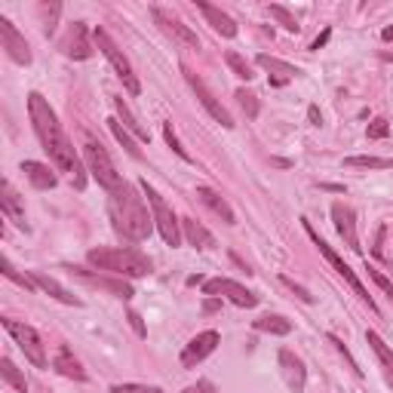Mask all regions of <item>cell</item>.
I'll return each mask as SVG.
<instances>
[{
  "label": "cell",
  "mask_w": 393,
  "mask_h": 393,
  "mask_svg": "<svg viewBox=\"0 0 393 393\" xmlns=\"http://www.w3.org/2000/svg\"><path fill=\"white\" fill-rule=\"evenodd\" d=\"M28 117H31V126H34V133H37V139H41L43 150L49 154V160L56 163L62 172L71 175V181H74L77 191H83V188H87L83 163H80V157H77L74 145H71V139L65 135V129H62V123H58L56 111L49 108V102L41 93H31L28 96Z\"/></svg>",
  "instance_id": "cell-1"
},
{
  "label": "cell",
  "mask_w": 393,
  "mask_h": 393,
  "mask_svg": "<svg viewBox=\"0 0 393 393\" xmlns=\"http://www.w3.org/2000/svg\"><path fill=\"white\" fill-rule=\"evenodd\" d=\"M108 212H111V221H114V231L120 234V237L133 240V243H142V240L150 237L154 215H150L145 206V194L139 196L129 181L120 191L108 194Z\"/></svg>",
  "instance_id": "cell-2"
},
{
  "label": "cell",
  "mask_w": 393,
  "mask_h": 393,
  "mask_svg": "<svg viewBox=\"0 0 393 393\" xmlns=\"http://www.w3.org/2000/svg\"><path fill=\"white\" fill-rule=\"evenodd\" d=\"M87 261L98 271L111 273V277H148L150 258L142 255L139 249H120V246H98L87 252Z\"/></svg>",
  "instance_id": "cell-3"
},
{
  "label": "cell",
  "mask_w": 393,
  "mask_h": 393,
  "mask_svg": "<svg viewBox=\"0 0 393 393\" xmlns=\"http://www.w3.org/2000/svg\"><path fill=\"white\" fill-rule=\"evenodd\" d=\"M83 160H87V166H89V172H93V179L104 188V194H114V191H120V188L126 185V179L117 172L114 160H111L108 150L102 148V142H96L89 133L83 135Z\"/></svg>",
  "instance_id": "cell-4"
},
{
  "label": "cell",
  "mask_w": 393,
  "mask_h": 393,
  "mask_svg": "<svg viewBox=\"0 0 393 393\" xmlns=\"http://www.w3.org/2000/svg\"><path fill=\"white\" fill-rule=\"evenodd\" d=\"M139 191L148 196L150 215H154V225H157V231H160L163 243H166V246H179L181 243V218H175L172 206L163 200L160 191H157L154 185H148V179L139 181Z\"/></svg>",
  "instance_id": "cell-5"
},
{
  "label": "cell",
  "mask_w": 393,
  "mask_h": 393,
  "mask_svg": "<svg viewBox=\"0 0 393 393\" xmlns=\"http://www.w3.org/2000/svg\"><path fill=\"white\" fill-rule=\"evenodd\" d=\"M93 41H96V47L102 49V56L111 62V68L117 71V77H120L123 87H126V93H129V96H139V93H142L139 77H135V71H133V65H129V58L123 56V49L117 47L114 41H111L108 31H104V28H96V31H93Z\"/></svg>",
  "instance_id": "cell-6"
},
{
  "label": "cell",
  "mask_w": 393,
  "mask_h": 393,
  "mask_svg": "<svg viewBox=\"0 0 393 393\" xmlns=\"http://www.w3.org/2000/svg\"><path fill=\"white\" fill-rule=\"evenodd\" d=\"M301 225H304L307 237H311V240H313V246H317V249H319V255H323V258H326V261H329V265H332V267H335V273H338V277H344V283H347V286H350V289H353V292H357V295H359V298H363V301H369V307H372V311H375V301H372V298H369V289H366V286H363V283H359V277H357V273H353V267H350V265H347V261L341 258V255H338V252H335V249H332L329 243H326V240H323V237H319V234H317V231H313V225H311V221H307V218H301Z\"/></svg>",
  "instance_id": "cell-7"
},
{
  "label": "cell",
  "mask_w": 393,
  "mask_h": 393,
  "mask_svg": "<svg viewBox=\"0 0 393 393\" xmlns=\"http://www.w3.org/2000/svg\"><path fill=\"white\" fill-rule=\"evenodd\" d=\"M3 329L12 335V341L19 344V350L25 353V359L37 366V369H49V359H47V350H43V338L37 335L34 326L28 323H16V319H3Z\"/></svg>",
  "instance_id": "cell-8"
},
{
  "label": "cell",
  "mask_w": 393,
  "mask_h": 393,
  "mask_svg": "<svg viewBox=\"0 0 393 393\" xmlns=\"http://www.w3.org/2000/svg\"><path fill=\"white\" fill-rule=\"evenodd\" d=\"M203 295H209V298H221L225 295L231 304L237 307H255L258 304V295H255L252 289H246L243 283H234V280L227 277H215V280H206L203 283Z\"/></svg>",
  "instance_id": "cell-9"
},
{
  "label": "cell",
  "mask_w": 393,
  "mask_h": 393,
  "mask_svg": "<svg viewBox=\"0 0 393 393\" xmlns=\"http://www.w3.org/2000/svg\"><path fill=\"white\" fill-rule=\"evenodd\" d=\"M150 12H154V22L163 28V34H169L175 43H181V47H188V49H200V37H196L181 19H175L172 12H166L163 6H154Z\"/></svg>",
  "instance_id": "cell-10"
},
{
  "label": "cell",
  "mask_w": 393,
  "mask_h": 393,
  "mask_svg": "<svg viewBox=\"0 0 393 393\" xmlns=\"http://www.w3.org/2000/svg\"><path fill=\"white\" fill-rule=\"evenodd\" d=\"M58 49H62L68 58H77V62H83V58L93 56V43H89L87 22H71L68 31L62 34V41H58Z\"/></svg>",
  "instance_id": "cell-11"
},
{
  "label": "cell",
  "mask_w": 393,
  "mask_h": 393,
  "mask_svg": "<svg viewBox=\"0 0 393 393\" xmlns=\"http://www.w3.org/2000/svg\"><path fill=\"white\" fill-rule=\"evenodd\" d=\"M185 80L191 83V89L196 93V98H200V104H203V108L209 111V117H212V120H218L225 129H234V117H231V111H227L225 104L218 102V98H215L212 93H209V87H206V83H203L196 74H191V71H188V68H185Z\"/></svg>",
  "instance_id": "cell-12"
},
{
  "label": "cell",
  "mask_w": 393,
  "mask_h": 393,
  "mask_svg": "<svg viewBox=\"0 0 393 393\" xmlns=\"http://www.w3.org/2000/svg\"><path fill=\"white\" fill-rule=\"evenodd\" d=\"M218 341H221V335L215 329H206V332H200V335H194L191 341L185 344V350H181V366H185V369H196L209 353H215Z\"/></svg>",
  "instance_id": "cell-13"
},
{
  "label": "cell",
  "mask_w": 393,
  "mask_h": 393,
  "mask_svg": "<svg viewBox=\"0 0 393 393\" xmlns=\"http://www.w3.org/2000/svg\"><path fill=\"white\" fill-rule=\"evenodd\" d=\"M332 221H335V231L341 234V240L347 243L350 252H363L359 246V234H357V212H353L347 203H332Z\"/></svg>",
  "instance_id": "cell-14"
},
{
  "label": "cell",
  "mask_w": 393,
  "mask_h": 393,
  "mask_svg": "<svg viewBox=\"0 0 393 393\" xmlns=\"http://www.w3.org/2000/svg\"><path fill=\"white\" fill-rule=\"evenodd\" d=\"M0 43H3L6 56H10L12 62H19V65H31L28 41H25V37L16 31V25H12L10 19H3V16H0Z\"/></svg>",
  "instance_id": "cell-15"
},
{
  "label": "cell",
  "mask_w": 393,
  "mask_h": 393,
  "mask_svg": "<svg viewBox=\"0 0 393 393\" xmlns=\"http://www.w3.org/2000/svg\"><path fill=\"white\" fill-rule=\"evenodd\" d=\"M74 277H80L83 283H89V286H98V289H104V292H111V295H117V298H123V301H129L133 298V286L129 283H123V280H114V277H98V273L93 271H83V267H77V265H71L68 267Z\"/></svg>",
  "instance_id": "cell-16"
},
{
  "label": "cell",
  "mask_w": 393,
  "mask_h": 393,
  "mask_svg": "<svg viewBox=\"0 0 393 393\" xmlns=\"http://www.w3.org/2000/svg\"><path fill=\"white\" fill-rule=\"evenodd\" d=\"M277 359H280V369H283V378L292 388V393H301L304 390V384H307V369H304V363H301V357L298 353H292L289 347H283Z\"/></svg>",
  "instance_id": "cell-17"
},
{
  "label": "cell",
  "mask_w": 393,
  "mask_h": 393,
  "mask_svg": "<svg viewBox=\"0 0 393 393\" xmlns=\"http://www.w3.org/2000/svg\"><path fill=\"white\" fill-rule=\"evenodd\" d=\"M255 65L271 74V87H286L289 80H295V74H301L295 65L283 62V58H277V56H267V52H258V56H255Z\"/></svg>",
  "instance_id": "cell-18"
},
{
  "label": "cell",
  "mask_w": 393,
  "mask_h": 393,
  "mask_svg": "<svg viewBox=\"0 0 393 393\" xmlns=\"http://www.w3.org/2000/svg\"><path fill=\"white\" fill-rule=\"evenodd\" d=\"M196 10L206 16V22L212 25L215 31H218L221 37H237V22H234L231 16H227L225 10H218V6L206 3V0H196Z\"/></svg>",
  "instance_id": "cell-19"
},
{
  "label": "cell",
  "mask_w": 393,
  "mask_h": 393,
  "mask_svg": "<svg viewBox=\"0 0 393 393\" xmlns=\"http://www.w3.org/2000/svg\"><path fill=\"white\" fill-rule=\"evenodd\" d=\"M31 277H34L37 289H43V292H47V295H49V298L62 301V304H71V307H80V304H83V301H80V298H77V295H74V292H68V289H65V286H62V283H58V280H52V277H49V273H43V271H34V273H31Z\"/></svg>",
  "instance_id": "cell-20"
},
{
  "label": "cell",
  "mask_w": 393,
  "mask_h": 393,
  "mask_svg": "<svg viewBox=\"0 0 393 393\" xmlns=\"http://www.w3.org/2000/svg\"><path fill=\"white\" fill-rule=\"evenodd\" d=\"M22 172L28 175V181L37 188V191H52V188L58 185L56 172L47 166V163H37V160H25L22 163Z\"/></svg>",
  "instance_id": "cell-21"
},
{
  "label": "cell",
  "mask_w": 393,
  "mask_h": 393,
  "mask_svg": "<svg viewBox=\"0 0 393 393\" xmlns=\"http://www.w3.org/2000/svg\"><path fill=\"white\" fill-rule=\"evenodd\" d=\"M0 209H3L6 218H12L19 227H25V231H28V225H25V209H22V200H19V194L12 191L10 181H0Z\"/></svg>",
  "instance_id": "cell-22"
},
{
  "label": "cell",
  "mask_w": 393,
  "mask_h": 393,
  "mask_svg": "<svg viewBox=\"0 0 393 393\" xmlns=\"http://www.w3.org/2000/svg\"><path fill=\"white\" fill-rule=\"evenodd\" d=\"M196 196H200V200L206 203V206L212 209V212L218 215L221 221H225V225H237V215H234V209L227 206V200H225V196H221L218 191H212V188L200 185V188H196Z\"/></svg>",
  "instance_id": "cell-23"
},
{
  "label": "cell",
  "mask_w": 393,
  "mask_h": 393,
  "mask_svg": "<svg viewBox=\"0 0 393 393\" xmlns=\"http://www.w3.org/2000/svg\"><path fill=\"white\" fill-rule=\"evenodd\" d=\"M181 234H185V240H188V243H191L194 249H203V252L215 246V237H212V234H209L196 218H181Z\"/></svg>",
  "instance_id": "cell-24"
},
{
  "label": "cell",
  "mask_w": 393,
  "mask_h": 393,
  "mask_svg": "<svg viewBox=\"0 0 393 393\" xmlns=\"http://www.w3.org/2000/svg\"><path fill=\"white\" fill-rule=\"evenodd\" d=\"M52 369L58 372V375L65 378H74V381H87V372H83V366L74 359V353L68 350V347H62V350L56 353V359H52Z\"/></svg>",
  "instance_id": "cell-25"
},
{
  "label": "cell",
  "mask_w": 393,
  "mask_h": 393,
  "mask_svg": "<svg viewBox=\"0 0 393 393\" xmlns=\"http://www.w3.org/2000/svg\"><path fill=\"white\" fill-rule=\"evenodd\" d=\"M114 108H117V120H120L123 126H126L129 133L135 135V139H139V142H150V133H148L145 126H142L139 120H135V114L126 108V104H123V98H114Z\"/></svg>",
  "instance_id": "cell-26"
},
{
  "label": "cell",
  "mask_w": 393,
  "mask_h": 393,
  "mask_svg": "<svg viewBox=\"0 0 393 393\" xmlns=\"http://www.w3.org/2000/svg\"><path fill=\"white\" fill-rule=\"evenodd\" d=\"M108 126H111V133H114V139H117V142H120V145H123V150H126V154L133 157V160H142L139 142L133 139V133H129V129L123 126V123L117 120V117H111V120H108Z\"/></svg>",
  "instance_id": "cell-27"
},
{
  "label": "cell",
  "mask_w": 393,
  "mask_h": 393,
  "mask_svg": "<svg viewBox=\"0 0 393 393\" xmlns=\"http://www.w3.org/2000/svg\"><path fill=\"white\" fill-rule=\"evenodd\" d=\"M255 332H267V335H289L292 332V323L286 317H280V313H267V317L255 319Z\"/></svg>",
  "instance_id": "cell-28"
},
{
  "label": "cell",
  "mask_w": 393,
  "mask_h": 393,
  "mask_svg": "<svg viewBox=\"0 0 393 393\" xmlns=\"http://www.w3.org/2000/svg\"><path fill=\"white\" fill-rule=\"evenodd\" d=\"M366 341L372 344V350H375V357L381 359V366H384V369H388V378L393 381V350H390V347L381 341V335H378V332H366Z\"/></svg>",
  "instance_id": "cell-29"
},
{
  "label": "cell",
  "mask_w": 393,
  "mask_h": 393,
  "mask_svg": "<svg viewBox=\"0 0 393 393\" xmlns=\"http://www.w3.org/2000/svg\"><path fill=\"white\" fill-rule=\"evenodd\" d=\"M0 375H3V381L10 384V388H16L19 393H28V381H25V375L16 369V363H12L10 357L0 359Z\"/></svg>",
  "instance_id": "cell-30"
},
{
  "label": "cell",
  "mask_w": 393,
  "mask_h": 393,
  "mask_svg": "<svg viewBox=\"0 0 393 393\" xmlns=\"http://www.w3.org/2000/svg\"><path fill=\"white\" fill-rule=\"evenodd\" d=\"M347 169H393V160L388 157H347Z\"/></svg>",
  "instance_id": "cell-31"
},
{
  "label": "cell",
  "mask_w": 393,
  "mask_h": 393,
  "mask_svg": "<svg viewBox=\"0 0 393 393\" xmlns=\"http://www.w3.org/2000/svg\"><path fill=\"white\" fill-rule=\"evenodd\" d=\"M225 62H227V68H231L234 74L240 77V80H246V83H249V80H252V77H255L252 65H249L246 58L240 56V52H234V49H231V52H227V56H225Z\"/></svg>",
  "instance_id": "cell-32"
},
{
  "label": "cell",
  "mask_w": 393,
  "mask_h": 393,
  "mask_svg": "<svg viewBox=\"0 0 393 393\" xmlns=\"http://www.w3.org/2000/svg\"><path fill=\"white\" fill-rule=\"evenodd\" d=\"M267 12H271V16L277 19V22L283 25L286 31H292V34H298V28H301V25H298V19H295L289 10H286V6H280V3H271V6H267Z\"/></svg>",
  "instance_id": "cell-33"
},
{
  "label": "cell",
  "mask_w": 393,
  "mask_h": 393,
  "mask_svg": "<svg viewBox=\"0 0 393 393\" xmlns=\"http://www.w3.org/2000/svg\"><path fill=\"white\" fill-rule=\"evenodd\" d=\"M0 267H3V277H6V280H12V283H19V286H22V289H31V292L37 289L34 277H25V273H19L16 267H12V261H10V258H3V261H0Z\"/></svg>",
  "instance_id": "cell-34"
},
{
  "label": "cell",
  "mask_w": 393,
  "mask_h": 393,
  "mask_svg": "<svg viewBox=\"0 0 393 393\" xmlns=\"http://www.w3.org/2000/svg\"><path fill=\"white\" fill-rule=\"evenodd\" d=\"M237 102H240V108L246 111L249 120H255V117H258L261 104H258V96H255L252 89H237Z\"/></svg>",
  "instance_id": "cell-35"
},
{
  "label": "cell",
  "mask_w": 393,
  "mask_h": 393,
  "mask_svg": "<svg viewBox=\"0 0 393 393\" xmlns=\"http://www.w3.org/2000/svg\"><path fill=\"white\" fill-rule=\"evenodd\" d=\"M163 139H166V145L172 148L175 154L181 157V160H188V163H191V157H188V150L179 145V139H175V133H172V123H163Z\"/></svg>",
  "instance_id": "cell-36"
},
{
  "label": "cell",
  "mask_w": 393,
  "mask_h": 393,
  "mask_svg": "<svg viewBox=\"0 0 393 393\" xmlns=\"http://www.w3.org/2000/svg\"><path fill=\"white\" fill-rule=\"evenodd\" d=\"M388 135H390V123L384 120V117L369 123V139H388Z\"/></svg>",
  "instance_id": "cell-37"
},
{
  "label": "cell",
  "mask_w": 393,
  "mask_h": 393,
  "mask_svg": "<svg viewBox=\"0 0 393 393\" xmlns=\"http://www.w3.org/2000/svg\"><path fill=\"white\" fill-rule=\"evenodd\" d=\"M280 280H283V286H289V289H292L295 295H298V298H301V301H304V304H313V295H311V292H307V289H304V286H298V283H295V280H292V277H280Z\"/></svg>",
  "instance_id": "cell-38"
},
{
  "label": "cell",
  "mask_w": 393,
  "mask_h": 393,
  "mask_svg": "<svg viewBox=\"0 0 393 393\" xmlns=\"http://www.w3.org/2000/svg\"><path fill=\"white\" fill-rule=\"evenodd\" d=\"M150 388H145V384H114L111 388V393H148Z\"/></svg>",
  "instance_id": "cell-39"
},
{
  "label": "cell",
  "mask_w": 393,
  "mask_h": 393,
  "mask_svg": "<svg viewBox=\"0 0 393 393\" xmlns=\"http://www.w3.org/2000/svg\"><path fill=\"white\" fill-rule=\"evenodd\" d=\"M181 393H218V390H215L212 381H196V384H191V388H185Z\"/></svg>",
  "instance_id": "cell-40"
},
{
  "label": "cell",
  "mask_w": 393,
  "mask_h": 393,
  "mask_svg": "<svg viewBox=\"0 0 393 393\" xmlns=\"http://www.w3.org/2000/svg\"><path fill=\"white\" fill-rule=\"evenodd\" d=\"M384 234H388V227H378L375 246H372V252H375V258H381V255H384Z\"/></svg>",
  "instance_id": "cell-41"
},
{
  "label": "cell",
  "mask_w": 393,
  "mask_h": 393,
  "mask_svg": "<svg viewBox=\"0 0 393 393\" xmlns=\"http://www.w3.org/2000/svg\"><path fill=\"white\" fill-rule=\"evenodd\" d=\"M129 323H133L135 335H142V338L148 335V332H145V323H142V317H139V313H135V311H129Z\"/></svg>",
  "instance_id": "cell-42"
},
{
  "label": "cell",
  "mask_w": 393,
  "mask_h": 393,
  "mask_svg": "<svg viewBox=\"0 0 393 393\" xmlns=\"http://www.w3.org/2000/svg\"><path fill=\"white\" fill-rule=\"evenodd\" d=\"M307 120H311L313 126H319V123H323V114H319L317 104H311V108H307Z\"/></svg>",
  "instance_id": "cell-43"
},
{
  "label": "cell",
  "mask_w": 393,
  "mask_h": 393,
  "mask_svg": "<svg viewBox=\"0 0 393 393\" xmlns=\"http://www.w3.org/2000/svg\"><path fill=\"white\" fill-rule=\"evenodd\" d=\"M218 307H221V301H218V298H206V301H203V311H206V313L218 311Z\"/></svg>",
  "instance_id": "cell-44"
},
{
  "label": "cell",
  "mask_w": 393,
  "mask_h": 393,
  "mask_svg": "<svg viewBox=\"0 0 393 393\" xmlns=\"http://www.w3.org/2000/svg\"><path fill=\"white\" fill-rule=\"evenodd\" d=\"M329 34H332V31H323V34H319L317 41H313V47H311V49H319V47H326V41H329Z\"/></svg>",
  "instance_id": "cell-45"
},
{
  "label": "cell",
  "mask_w": 393,
  "mask_h": 393,
  "mask_svg": "<svg viewBox=\"0 0 393 393\" xmlns=\"http://www.w3.org/2000/svg\"><path fill=\"white\" fill-rule=\"evenodd\" d=\"M381 37H384V41H393V28H384V34H381Z\"/></svg>",
  "instance_id": "cell-46"
},
{
  "label": "cell",
  "mask_w": 393,
  "mask_h": 393,
  "mask_svg": "<svg viewBox=\"0 0 393 393\" xmlns=\"http://www.w3.org/2000/svg\"><path fill=\"white\" fill-rule=\"evenodd\" d=\"M148 393H163V390H160V388H150V390H148Z\"/></svg>",
  "instance_id": "cell-47"
},
{
  "label": "cell",
  "mask_w": 393,
  "mask_h": 393,
  "mask_svg": "<svg viewBox=\"0 0 393 393\" xmlns=\"http://www.w3.org/2000/svg\"><path fill=\"white\" fill-rule=\"evenodd\" d=\"M390 301H393V295H390Z\"/></svg>",
  "instance_id": "cell-48"
}]
</instances>
